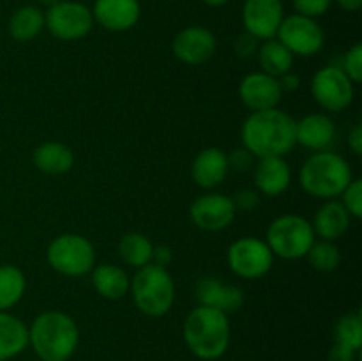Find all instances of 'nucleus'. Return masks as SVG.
Here are the masks:
<instances>
[{
    "label": "nucleus",
    "mask_w": 362,
    "mask_h": 361,
    "mask_svg": "<svg viewBox=\"0 0 362 361\" xmlns=\"http://www.w3.org/2000/svg\"><path fill=\"white\" fill-rule=\"evenodd\" d=\"M240 140L243 147L247 149L255 158H285L297 145L296 120L278 106L251 112L240 127Z\"/></svg>",
    "instance_id": "1"
},
{
    "label": "nucleus",
    "mask_w": 362,
    "mask_h": 361,
    "mask_svg": "<svg viewBox=\"0 0 362 361\" xmlns=\"http://www.w3.org/2000/svg\"><path fill=\"white\" fill-rule=\"evenodd\" d=\"M80 343V329L66 311H42L28 328V345L41 361H67Z\"/></svg>",
    "instance_id": "2"
},
{
    "label": "nucleus",
    "mask_w": 362,
    "mask_h": 361,
    "mask_svg": "<svg viewBox=\"0 0 362 361\" xmlns=\"http://www.w3.org/2000/svg\"><path fill=\"white\" fill-rule=\"evenodd\" d=\"M182 335L189 353L198 360H219L230 345L228 315L216 308L198 304L187 314Z\"/></svg>",
    "instance_id": "3"
},
{
    "label": "nucleus",
    "mask_w": 362,
    "mask_h": 361,
    "mask_svg": "<svg viewBox=\"0 0 362 361\" xmlns=\"http://www.w3.org/2000/svg\"><path fill=\"white\" fill-rule=\"evenodd\" d=\"M352 180V168L341 154L318 151L303 163L299 172L300 188L322 200H334Z\"/></svg>",
    "instance_id": "4"
},
{
    "label": "nucleus",
    "mask_w": 362,
    "mask_h": 361,
    "mask_svg": "<svg viewBox=\"0 0 362 361\" xmlns=\"http://www.w3.org/2000/svg\"><path fill=\"white\" fill-rule=\"evenodd\" d=\"M129 292L138 310L147 317H163L175 301V283L166 268L147 264L136 269L131 278Z\"/></svg>",
    "instance_id": "5"
},
{
    "label": "nucleus",
    "mask_w": 362,
    "mask_h": 361,
    "mask_svg": "<svg viewBox=\"0 0 362 361\" xmlns=\"http://www.w3.org/2000/svg\"><path fill=\"white\" fill-rule=\"evenodd\" d=\"M315 241L317 236L311 222L300 214H283L271 222L265 243L274 257L297 260L306 257Z\"/></svg>",
    "instance_id": "6"
},
{
    "label": "nucleus",
    "mask_w": 362,
    "mask_h": 361,
    "mask_svg": "<svg viewBox=\"0 0 362 361\" xmlns=\"http://www.w3.org/2000/svg\"><path fill=\"white\" fill-rule=\"evenodd\" d=\"M46 260L64 276H83L94 269V244L80 234H60L46 250Z\"/></svg>",
    "instance_id": "7"
},
{
    "label": "nucleus",
    "mask_w": 362,
    "mask_h": 361,
    "mask_svg": "<svg viewBox=\"0 0 362 361\" xmlns=\"http://www.w3.org/2000/svg\"><path fill=\"white\" fill-rule=\"evenodd\" d=\"M94 27L92 11L76 0H60L45 13V28L59 41H78Z\"/></svg>",
    "instance_id": "8"
},
{
    "label": "nucleus",
    "mask_w": 362,
    "mask_h": 361,
    "mask_svg": "<svg viewBox=\"0 0 362 361\" xmlns=\"http://www.w3.org/2000/svg\"><path fill=\"white\" fill-rule=\"evenodd\" d=\"M226 260L230 271L239 278L258 280L272 269L274 255L264 239L246 236L230 244Z\"/></svg>",
    "instance_id": "9"
},
{
    "label": "nucleus",
    "mask_w": 362,
    "mask_h": 361,
    "mask_svg": "<svg viewBox=\"0 0 362 361\" xmlns=\"http://www.w3.org/2000/svg\"><path fill=\"white\" fill-rule=\"evenodd\" d=\"M276 39L285 45L292 55L313 57L324 48L325 34L315 18L293 13L283 18Z\"/></svg>",
    "instance_id": "10"
},
{
    "label": "nucleus",
    "mask_w": 362,
    "mask_h": 361,
    "mask_svg": "<svg viewBox=\"0 0 362 361\" xmlns=\"http://www.w3.org/2000/svg\"><path fill=\"white\" fill-rule=\"evenodd\" d=\"M354 85L356 84H352L341 67L325 66L311 78V94L315 101L327 112H343L354 101Z\"/></svg>",
    "instance_id": "11"
},
{
    "label": "nucleus",
    "mask_w": 362,
    "mask_h": 361,
    "mask_svg": "<svg viewBox=\"0 0 362 361\" xmlns=\"http://www.w3.org/2000/svg\"><path fill=\"white\" fill-rule=\"evenodd\" d=\"M235 205L232 197L221 193H207L189 205V218L194 227L207 232H219L235 219Z\"/></svg>",
    "instance_id": "12"
},
{
    "label": "nucleus",
    "mask_w": 362,
    "mask_h": 361,
    "mask_svg": "<svg viewBox=\"0 0 362 361\" xmlns=\"http://www.w3.org/2000/svg\"><path fill=\"white\" fill-rule=\"evenodd\" d=\"M283 18H285L283 0H244V32H250L260 41L276 38Z\"/></svg>",
    "instance_id": "13"
},
{
    "label": "nucleus",
    "mask_w": 362,
    "mask_h": 361,
    "mask_svg": "<svg viewBox=\"0 0 362 361\" xmlns=\"http://www.w3.org/2000/svg\"><path fill=\"white\" fill-rule=\"evenodd\" d=\"M216 35L209 28L191 25L182 28L172 41V52L177 60L187 66H200L212 59L216 53Z\"/></svg>",
    "instance_id": "14"
},
{
    "label": "nucleus",
    "mask_w": 362,
    "mask_h": 361,
    "mask_svg": "<svg viewBox=\"0 0 362 361\" xmlns=\"http://www.w3.org/2000/svg\"><path fill=\"white\" fill-rule=\"evenodd\" d=\"M239 96L251 112L276 108L283 99V91L278 78L265 74L262 71L250 73L240 80Z\"/></svg>",
    "instance_id": "15"
},
{
    "label": "nucleus",
    "mask_w": 362,
    "mask_h": 361,
    "mask_svg": "<svg viewBox=\"0 0 362 361\" xmlns=\"http://www.w3.org/2000/svg\"><path fill=\"white\" fill-rule=\"evenodd\" d=\"M95 23L110 32H126L138 23L140 0H95L92 7Z\"/></svg>",
    "instance_id": "16"
},
{
    "label": "nucleus",
    "mask_w": 362,
    "mask_h": 361,
    "mask_svg": "<svg viewBox=\"0 0 362 361\" xmlns=\"http://www.w3.org/2000/svg\"><path fill=\"white\" fill-rule=\"evenodd\" d=\"M197 299L204 306L216 308L228 315L243 308L244 292L240 287L219 282L214 276H205L197 283Z\"/></svg>",
    "instance_id": "17"
},
{
    "label": "nucleus",
    "mask_w": 362,
    "mask_h": 361,
    "mask_svg": "<svg viewBox=\"0 0 362 361\" xmlns=\"http://www.w3.org/2000/svg\"><path fill=\"white\" fill-rule=\"evenodd\" d=\"M255 186L265 197H279L292 183V168L281 156L258 158L253 172Z\"/></svg>",
    "instance_id": "18"
},
{
    "label": "nucleus",
    "mask_w": 362,
    "mask_h": 361,
    "mask_svg": "<svg viewBox=\"0 0 362 361\" xmlns=\"http://www.w3.org/2000/svg\"><path fill=\"white\" fill-rule=\"evenodd\" d=\"M336 138V126L325 113H310L296 120V142L311 151H329Z\"/></svg>",
    "instance_id": "19"
},
{
    "label": "nucleus",
    "mask_w": 362,
    "mask_h": 361,
    "mask_svg": "<svg viewBox=\"0 0 362 361\" xmlns=\"http://www.w3.org/2000/svg\"><path fill=\"white\" fill-rule=\"evenodd\" d=\"M228 158L226 152L218 147H207L197 154L191 165L193 180L204 190L219 186L228 176Z\"/></svg>",
    "instance_id": "20"
},
{
    "label": "nucleus",
    "mask_w": 362,
    "mask_h": 361,
    "mask_svg": "<svg viewBox=\"0 0 362 361\" xmlns=\"http://www.w3.org/2000/svg\"><path fill=\"white\" fill-rule=\"evenodd\" d=\"M352 216L345 209L341 202L327 200L315 214L311 227L315 230V236L324 241H336L345 236L346 230L350 229Z\"/></svg>",
    "instance_id": "21"
},
{
    "label": "nucleus",
    "mask_w": 362,
    "mask_h": 361,
    "mask_svg": "<svg viewBox=\"0 0 362 361\" xmlns=\"http://www.w3.org/2000/svg\"><path fill=\"white\" fill-rule=\"evenodd\" d=\"M34 166L48 176H60L73 168L74 154L66 144L60 142H45L32 152Z\"/></svg>",
    "instance_id": "22"
},
{
    "label": "nucleus",
    "mask_w": 362,
    "mask_h": 361,
    "mask_svg": "<svg viewBox=\"0 0 362 361\" xmlns=\"http://www.w3.org/2000/svg\"><path fill=\"white\" fill-rule=\"evenodd\" d=\"M28 347V326L9 311H0V361L20 356Z\"/></svg>",
    "instance_id": "23"
},
{
    "label": "nucleus",
    "mask_w": 362,
    "mask_h": 361,
    "mask_svg": "<svg viewBox=\"0 0 362 361\" xmlns=\"http://www.w3.org/2000/svg\"><path fill=\"white\" fill-rule=\"evenodd\" d=\"M92 283L105 299L115 301L129 292L131 278L122 268L115 264H101L92 269Z\"/></svg>",
    "instance_id": "24"
},
{
    "label": "nucleus",
    "mask_w": 362,
    "mask_h": 361,
    "mask_svg": "<svg viewBox=\"0 0 362 361\" xmlns=\"http://www.w3.org/2000/svg\"><path fill=\"white\" fill-rule=\"evenodd\" d=\"M45 28V13L37 6H21L11 14L7 32L18 42H28Z\"/></svg>",
    "instance_id": "25"
},
{
    "label": "nucleus",
    "mask_w": 362,
    "mask_h": 361,
    "mask_svg": "<svg viewBox=\"0 0 362 361\" xmlns=\"http://www.w3.org/2000/svg\"><path fill=\"white\" fill-rule=\"evenodd\" d=\"M257 59L258 64H260L262 73L271 74L274 78H279L288 73V71H292L293 66V55L276 38L265 39V41L260 42Z\"/></svg>",
    "instance_id": "26"
},
{
    "label": "nucleus",
    "mask_w": 362,
    "mask_h": 361,
    "mask_svg": "<svg viewBox=\"0 0 362 361\" xmlns=\"http://www.w3.org/2000/svg\"><path fill=\"white\" fill-rule=\"evenodd\" d=\"M27 289L23 271L14 264L0 265V311H9L20 303Z\"/></svg>",
    "instance_id": "27"
},
{
    "label": "nucleus",
    "mask_w": 362,
    "mask_h": 361,
    "mask_svg": "<svg viewBox=\"0 0 362 361\" xmlns=\"http://www.w3.org/2000/svg\"><path fill=\"white\" fill-rule=\"evenodd\" d=\"M152 251H154V244L147 236L140 232H129L120 237L119 241L120 258L124 264L131 265V268L140 269L151 264Z\"/></svg>",
    "instance_id": "28"
},
{
    "label": "nucleus",
    "mask_w": 362,
    "mask_h": 361,
    "mask_svg": "<svg viewBox=\"0 0 362 361\" xmlns=\"http://www.w3.org/2000/svg\"><path fill=\"white\" fill-rule=\"evenodd\" d=\"M306 257L311 268L320 273L334 271L339 265V262H341V253H339L334 241H315Z\"/></svg>",
    "instance_id": "29"
},
{
    "label": "nucleus",
    "mask_w": 362,
    "mask_h": 361,
    "mask_svg": "<svg viewBox=\"0 0 362 361\" xmlns=\"http://www.w3.org/2000/svg\"><path fill=\"white\" fill-rule=\"evenodd\" d=\"M336 343L350 347L359 353L362 347V319L361 314H345L334 328Z\"/></svg>",
    "instance_id": "30"
},
{
    "label": "nucleus",
    "mask_w": 362,
    "mask_h": 361,
    "mask_svg": "<svg viewBox=\"0 0 362 361\" xmlns=\"http://www.w3.org/2000/svg\"><path fill=\"white\" fill-rule=\"evenodd\" d=\"M343 73L352 80V84H361L362 81V45L356 42L349 52L343 55L341 66Z\"/></svg>",
    "instance_id": "31"
},
{
    "label": "nucleus",
    "mask_w": 362,
    "mask_h": 361,
    "mask_svg": "<svg viewBox=\"0 0 362 361\" xmlns=\"http://www.w3.org/2000/svg\"><path fill=\"white\" fill-rule=\"evenodd\" d=\"M341 204L345 205V209L349 211V214L352 218L359 219L362 216V180L361 179H352L349 186L343 190Z\"/></svg>",
    "instance_id": "32"
},
{
    "label": "nucleus",
    "mask_w": 362,
    "mask_h": 361,
    "mask_svg": "<svg viewBox=\"0 0 362 361\" xmlns=\"http://www.w3.org/2000/svg\"><path fill=\"white\" fill-rule=\"evenodd\" d=\"M334 0H292L293 9L297 14H303V16L315 18L324 16L329 11V7L332 6Z\"/></svg>",
    "instance_id": "33"
},
{
    "label": "nucleus",
    "mask_w": 362,
    "mask_h": 361,
    "mask_svg": "<svg viewBox=\"0 0 362 361\" xmlns=\"http://www.w3.org/2000/svg\"><path fill=\"white\" fill-rule=\"evenodd\" d=\"M228 158V168L230 170H235V172H247V170L253 166V159L255 156L251 154L247 149L239 147V149H233L230 154H226Z\"/></svg>",
    "instance_id": "34"
},
{
    "label": "nucleus",
    "mask_w": 362,
    "mask_h": 361,
    "mask_svg": "<svg viewBox=\"0 0 362 361\" xmlns=\"http://www.w3.org/2000/svg\"><path fill=\"white\" fill-rule=\"evenodd\" d=\"M258 46H260V39L251 35L250 32H243V34L235 39V42H233L235 53L240 59H250V57L257 55Z\"/></svg>",
    "instance_id": "35"
},
{
    "label": "nucleus",
    "mask_w": 362,
    "mask_h": 361,
    "mask_svg": "<svg viewBox=\"0 0 362 361\" xmlns=\"http://www.w3.org/2000/svg\"><path fill=\"white\" fill-rule=\"evenodd\" d=\"M232 200L237 211H244V212L253 211V209L258 205V193L253 190H239Z\"/></svg>",
    "instance_id": "36"
},
{
    "label": "nucleus",
    "mask_w": 362,
    "mask_h": 361,
    "mask_svg": "<svg viewBox=\"0 0 362 361\" xmlns=\"http://www.w3.org/2000/svg\"><path fill=\"white\" fill-rule=\"evenodd\" d=\"M357 353L350 347L341 345V343H334L327 354V361H356Z\"/></svg>",
    "instance_id": "37"
},
{
    "label": "nucleus",
    "mask_w": 362,
    "mask_h": 361,
    "mask_svg": "<svg viewBox=\"0 0 362 361\" xmlns=\"http://www.w3.org/2000/svg\"><path fill=\"white\" fill-rule=\"evenodd\" d=\"M173 260V251L172 248L168 246H154V251H152V264L159 265V268H166V265L172 264Z\"/></svg>",
    "instance_id": "38"
},
{
    "label": "nucleus",
    "mask_w": 362,
    "mask_h": 361,
    "mask_svg": "<svg viewBox=\"0 0 362 361\" xmlns=\"http://www.w3.org/2000/svg\"><path fill=\"white\" fill-rule=\"evenodd\" d=\"M278 81H279V87H281L283 94H285V92H296L297 88L300 87L299 74L292 73V71H288V73H285L283 76H279Z\"/></svg>",
    "instance_id": "39"
},
{
    "label": "nucleus",
    "mask_w": 362,
    "mask_h": 361,
    "mask_svg": "<svg viewBox=\"0 0 362 361\" xmlns=\"http://www.w3.org/2000/svg\"><path fill=\"white\" fill-rule=\"evenodd\" d=\"M349 145L356 156L362 154V124L357 122L349 133Z\"/></svg>",
    "instance_id": "40"
},
{
    "label": "nucleus",
    "mask_w": 362,
    "mask_h": 361,
    "mask_svg": "<svg viewBox=\"0 0 362 361\" xmlns=\"http://www.w3.org/2000/svg\"><path fill=\"white\" fill-rule=\"evenodd\" d=\"M336 2L341 9L349 11V13H356L362 7V0H336Z\"/></svg>",
    "instance_id": "41"
},
{
    "label": "nucleus",
    "mask_w": 362,
    "mask_h": 361,
    "mask_svg": "<svg viewBox=\"0 0 362 361\" xmlns=\"http://www.w3.org/2000/svg\"><path fill=\"white\" fill-rule=\"evenodd\" d=\"M202 2L209 7H223V6H226L230 0H202Z\"/></svg>",
    "instance_id": "42"
},
{
    "label": "nucleus",
    "mask_w": 362,
    "mask_h": 361,
    "mask_svg": "<svg viewBox=\"0 0 362 361\" xmlns=\"http://www.w3.org/2000/svg\"><path fill=\"white\" fill-rule=\"evenodd\" d=\"M37 2L45 7H52V6H55L57 2H60V0H37Z\"/></svg>",
    "instance_id": "43"
},
{
    "label": "nucleus",
    "mask_w": 362,
    "mask_h": 361,
    "mask_svg": "<svg viewBox=\"0 0 362 361\" xmlns=\"http://www.w3.org/2000/svg\"><path fill=\"white\" fill-rule=\"evenodd\" d=\"M35 361H41V360H35Z\"/></svg>",
    "instance_id": "44"
},
{
    "label": "nucleus",
    "mask_w": 362,
    "mask_h": 361,
    "mask_svg": "<svg viewBox=\"0 0 362 361\" xmlns=\"http://www.w3.org/2000/svg\"><path fill=\"white\" fill-rule=\"evenodd\" d=\"M67 361H69V360H67Z\"/></svg>",
    "instance_id": "45"
}]
</instances>
